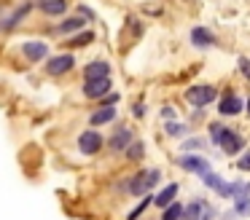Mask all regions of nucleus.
Returning a JSON list of instances; mask_svg holds the SVG:
<instances>
[{
    "mask_svg": "<svg viewBox=\"0 0 250 220\" xmlns=\"http://www.w3.org/2000/svg\"><path fill=\"white\" fill-rule=\"evenodd\" d=\"M110 73V64L97 59V62H89L86 64V80H97V78H108Z\"/></svg>",
    "mask_w": 250,
    "mask_h": 220,
    "instance_id": "13",
    "label": "nucleus"
},
{
    "mask_svg": "<svg viewBox=\"0 0 250 220\" xmlns=\"http://www.w3.org/2000/svg\"><path fill=\"white\" fill-rule=\"evenodd\" d=\"M78 148H81V153H86V156L97 153V150L103 148V134H100V132H94V129L83 132L81 137H78Z\"/></svg>",
    "mask_w": 250,
    "mask_h": 220,
    "instance_id": "6",
    "label": "nucleus"
},
{
    "mask_svg": "<svg viewBox=\"0 0 250 220\" xmlns=\"http://www.w3.org/2000/svg\"><path fill=\"white\" fill-rule=\"evenodd\" d=\"M175 196H178V182H169L167 188H162V191L156 193V199H153V204H156V207H169V204L175 201Z\"/></svg>",
    "mask_w": 250,
    "mask_h": 220,
    "instance_id": "12",
    "label": "nucleus"
},
{
    "mask_svg": "<svg viewBox=\"0 0 250 220\" xmlns=\"http://www.w3.org/2000/svg\"><path fill=\"white\" fill-rule=\"evenodd\" d=\"M162 116L167 118V121H172V118H175V110H172V107H164V110H162Z\"/></svg>",
    "mask_w": 250,
    "mask_h": 220,
    "instance_id": "29",
    "label": "nucleus"
},
{
    "mask_svg": "<svg viewBox=\"0 0 250 220\" xmlns=\"http://www.w3.org/2000/svg\"><path fill=\"white\" fill-rule=\"evenodd\" d=\"M178 166L186 172H194V175H205V172H210V164H207V159H202V156H180L178 159Z\"/></svg>",
    "mask_w": 250,
    "mask_h": 220,
    "instance_id": "5",
    "label": "nucleus"
},
{
    "mask_svg": "<svg viewBox=\"0 0 250 220\" xmlns=\"http://www.w3.org/2000/svg\"><path fill=\"white\" fill-rule=\"evenodd\" d=\"M215 94L218 91L212 89V86H207V83H202V86H191L188 91H186V100L191 102L194 107H205V105H210V102H215Z\"/></svg>",
    "mask_w": 250,
    "mask_h": 220,
    "instance_id": "3",
    "label": "nucleus"
},
{
    "mask_svg": "<svg viewBox=\"0 0 250 220\" xmlns=\"http://www.w3.org/2000/svg\"><path fill=\"white\" fill-rule=\"evenodd\" d=\"M205 212H207V204L202 201V199H196V201H191L188 207L183 209V215H180V218H183V220H199Z\"/></svg>",
    "mask_w": 250,
    "mask_h": 220,
    "instance_id": "16",
    "label": "nucleus"
},
{
    "mask_svg": "<svg viewBox=\"0 0 250 220\" xmlns=\"http://www.w3.org/2000/svg\"><path fill=\"white\" fill-rule=\"evenodd\" d=\"M183 132H186L183 123H175V121H169V123H167V134H172V137H180Z\"/></svg>",
    "mask_w": 250,
    "mask_h": 220,
    "instance_id": "24",
    "label": "nucleus"
},
{
    "mask_svg": "<svg viewBox=\"0 0 250 220\" xmlns=\"http://www.w3.org/2000/svg\"><path fill=\"white\" fill-rule=\"evenodd\" d=\"M202 177H205V185H207V188H215V191H218V185L223 182L221 177H218V175H212V172H205Z\"/></svg>",
    "mask_w": 250,
    "mask_h": 220,
    "instance_id": "23",
    "label": "nucleus"
},
{
    "mask_svg": "<svg viewBox=\"0 0 250 220\" xmlns=\"http://www.w3.org/2000/svg\"><path fill=\"white\" fill-rule=\"evenodd\" d=\"M108 91H110V78H97V80H86L83 83V94L89 100H97V97L108 94Z\"/></svg>",
    "mask_w": 250,
    "mask_h": 220,
    "instance_id": "7",
    "label": "nucleus"
},
{
    "mask_svg": "<svg viewBox=\"0 0 250 220\" xmlns=\"http://www.w3.org/2000/svg\"><path fill=\"white\" fill-rule=\"evenodd\" d=\"M248 116H250V100H248Z\"/></svg>",
    "mask_w": 250,
    "mask_h": 220,
    "instance_id": "31",
    "label": "nucleus"
},
{
    "mask_svg": "<svg viewBox=\"0 0 250 220\" xmlns=\"http://www.w3.org/2000/svg\"><path fill=\"white\" fill-rule=\"evenodd\" d=\"M73 64H76L73 54H60V57H51L49 62H46V73L49 75H65L73 70Z\"/></svg>",
    "mask_w": 250,
    "mask_h": 220,
    "instance_id": "4",
    "label": "nucleus"
},
{
    "mask_svg": "<svg viewBox=\"0 0 250 220\" xmlns=\"http://www.w3.org/2000/svg\"><path fill=\"white\" fill-rule=\"evenodd\" d=\"M113 118H116V107H100V110H94L89 116V123L92 126H103V123H110Z\"/></svg>",
    "mask_w": 250,
    "mask_h": 220,
    "instance_id": "15",
    "label": "nucleus"
},
{
    "mask_svg": "<svg viewBox=\"0 0 250 220\" xmlns=\"http://www.w3.org/2000/svg\"><path fill=\"white\" fill-rule=\"evenodd\" d=\"M210 134H212V142H215L218 148H223L229 156L239 153V148L245 145V140L239 137L237 132H231V129L221 126V123H210Z\"/></svg>",
    "mask_w": 250,
    "mask_h": 220,
    "instance_id": "1",
    "label": "nucleus"
},
{
    "mask_svg": "<svg viewBox=\"0 0 250 220\" xmlns=\"http://www.w3.org/2000/svg\"><path fill=\"white\" fill-rule=\"evenodd\" d=\"M30 11H33V5H30V3L19 5V8H17V11H11V14L6 16V19H0V30H6V32H8V30H14V27H17L19 21H22L24 16L30 14Z\"/></svg>",
    "mask_w": 250,
    "mask_h": 220,
    "instance_id": "8",
    "label": "nucleus"
},
{
    "mask_svg": "<svg viewBox=\"0 0 250 220\" xmlns=\"http://www.w3.org/2000/svg\"><path fill=\"white\" fill-rule=\"evenodd\" d=\"M191 43L199 48H207V46H215V35H212L207 27H194L191 30Z\"/></svg>",
    "mask_w": 250,
    "mask_h": 220,
    "instance_id": "11",
    "label": "nucleus"
},
{
    "mask_svg": "<svg viewBox=\"0 0 250 220\" xmlns=\"http://www.w3.org/2000/svg\"><path fill=\"white\" fill-rule=\"evenodd\" d=\"M237 166L242 172H250V150H245V153H242V159L237 161Z\"/></svg>",
    "mask_w": 250,
    "mask_h": 220,
    "instance_id": "25",
    "label": "nucleus"
},
{
    "mask_svg": "<svg viewBox=\"0 0 250 220\" xmlns=\"http://www.w3.org/2000/svg\"><path fill=\"white\" fill-rule=\"evenodd\" d=\"M237 212L250 215V196H237Z\"/></svg>",
    "mask_w": 250,
    "mask_h": 220,
    "instance_id": "22",
    "label": "nucleus"
},
{
    "mask_svg": "<svg viewBox=\"0 0 250 220\" xmlns=\"http://www.w3.org/2000/svg\"><path fill=\"white\" fill-rule=\"evenodd\" d=\"M151 201H153V199H143V201H140V204H137V207H135V212L129 215V220H135L137 215H143V209H146V207H148V204H151Z\"/></svg>",
    "mask_w": 250,
    "mask_h": 220,
    "instance_id": "26",
    "label": "nucleus"
},
{
    "mask_svg": "<svg viewBox=\"0 0 250 220\" xmlns=\"http://www.w3.org/2000/svg\"><path fill=\"white\" fill-rule=\"evenodd\" d=\"M116 102H119V94H116V91L110 94V91H108V97H105V105H103V107H113Z\"/></svg>",
    "mask_w": 250,
    "mask_h": 220,
    "instance_id": "28",
    "label": "nucleus"
},
{
    "mask_svg": "<svg viewBox=\"0 0 250 220\" xmlns=\"http://www.w3.org/2000/svg\"><path fill=\"white\" fill-rule=\"evenodd\" d=\"M180 215H183V207H180L178 201H172L169 207H164V220H180Z\"/></svg>",
    "mask_w": 250,
    "mask_h": 220,
    "instance_id": "20",
    "label": "nucleus"
},
{
    "mask_svg": "<svg viewBox=\"0 0 250 220\" xmlns=\"http://www.w3.org/2000/svg\"><path fill=\"white\" fill-rule=\"evenodd\" d=\"M126 156H129L132 161L143 159V142H135V140H132V142H129V148H126Z\"/></svg>",
    "mask_w": 250,
    "mask_h": 220,
    "instance_id": "21",
    "label": "nucleus"
},
{
    "mask_svg": "<svg viewBox=\"0 0 250 220\" xmlns=\"http://www.w3.org/2000/svg\"><path fill=\"white\" fill-rule=\"evenodd\" d=\"M239 70L245 73V78L250 80V59H239Z\"/></svg>",
    "mask_w": 250,
    "mask_h": 220,
    "instance_id": "27",
    "label": "nucleus"
},
{
    "mask_svg": "<svg viewBox=\"0 0 250 220\" xmlns=\"http://www.w3.org/2000/svg\"><path fill=\"white\" fill-rule=\"evenodd\" d=\"M92 40H94V32H92V30H83L81 35L70 38V48H78V46H86V43H92Z\"/></svg>",
    "mask_w": 250,
    "mask_h": 220,
    "instance_id": "19",
    "label": "nucleus"
},
{
    "mask_svg": "<svg viewBox=\"0 0 250 220\" xmlns=\"http://www.w3.org/2000/svg\"><path fill=\"white\" fill-rule=\"evenodd\" d=\"M132 140H135V137H132V132H129V129L121 126L119 132H116L113 137H110V150H126V148H129Z\"/></svg>",
    "mask_w": 250,
    "mask_h": 220,
    "instance_id": "14",
    "label": "nucleus"
},
{
    "mask_svg": "<svg viewBox=\"0 0 250 220\" xmlns=\"http://www.w3.org/2000/svg\"><path fill=\"white\" fill-rule=\"evenodd\" d=\"M86 24V19H83V16H70V19H65L62 21L60 27H57V32H76V30H81V27Z\"/></svg>",
    "mask_w": 250,
    "mask_h": 220,
    "instance_id": "18",
    "label": "nucleus"
},
{
    "mask_svg": "<svg viewBox=\"0 0 250 220\" xmlns=\"http://www.w3.org/2000/svg\"><path fill=\"white\" fill-rule=\"evenodd\" d=\"M218 113L221 116H237V113H242V100L237 94H226L218 102Z\"/></svg>",
    "mask_w": 250,
    "mask_h": 220,
    "instance_id": "10",
    "label": "nucleus"
},
{
    "mask_svg": "<svg viewBox=\"0 0 250 220\" xmlns=\"http://www.w3.org/2000/svg\"><path fill=\"white\" fill-rule=\"evenodd\" d=\"M22 51H24V57H27V62H41V59L49 54V46L41 43V40H27L22 46Z\"/></svg>",
    "mask_w": 250,
    "mask_h": 220,
    "instance_id": "9",
    "label": "nucleus"
},
{
    "mask_svg": "<svg viewBox=\"0 0 250 220\" xmlns=\"http://www.w3.org/2000/svg\"><path fill=\"white\" fill-rule=\"evenodd\" d=\"M41 11L49 14V16H62L67 11V3L65 0H43V3H41Z\"/></svg>",
    "mask_w": 250,
    "mask_h": 220,
    "instance_id": "17",
    "label": "nucleus"
},
{
    "mask_svg": "<svg viewBox=\"0 0 250 220\" xmlns=\"http://www.w3.org/2000/svg\"><path fill=\"white\" fill-rule=\"evenodd\" d=\"M159 177H162V172H159V169H143L140 175H135V177L129 180V191H132V193H146V191H151V188L159 182Z\"/></svg>",
    "mask_w": 250,
    "mask_h": 220,
    "instance_id": "2",
    "label": "nucleus"
},
{
    "mask_svg": "<svg viewBox=\"0 0 250 220\" xmlns=\"http://www.w3.org/2000/svg\"><path fill=\"white\" fill-rule=\"evenodd\" d=\"M183 148H202L199 140H188V142H183Z\"/></svg>",
    "mask_w": 250,
    "mask_h": 220,
    "instance_id": "30",
    "label": "nucleus"
}]
</instances>
